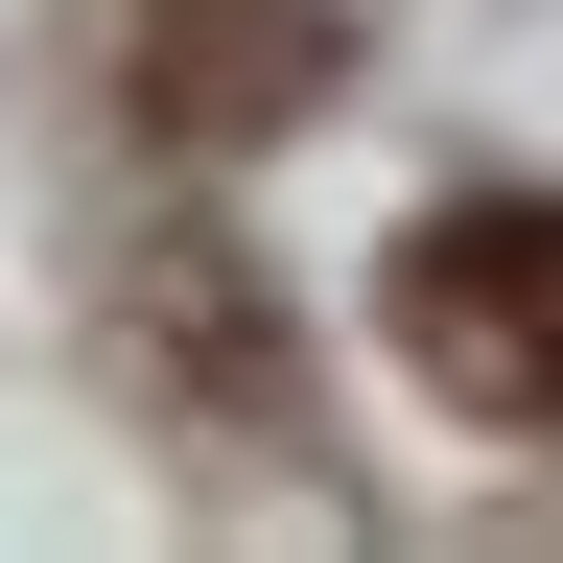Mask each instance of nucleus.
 <instances>
[{"label":"nucleus","instance_id":"f257e3e1","mask_svg":"<svg viewBox=\"0 0 563 563\" xmlns=\"http://www.w3.org/2000/svg\"><path fill=\"white\" fill-rule=\"evenodd\" d=\"M376 329H399V376L446 399V422L563 446V211L540 188H446L399 235V282H376Z\"/></svg>","mask_w":563,"mask_h":563},{"label":"nucleus","instance_id":"f03ea898","mask_svg":"<svg viewBox=\"0 0 563 563\" xmlns=\"http://www.w3.org/2000/svg\"><path fill=\"white\" fill-rule=\"evenodd\" d=\"M118 329H141V376H165L188 422H235V446H306V352H282L258 258H211V235H141Z\"/></svg>","mask_w":563,"mask_h":563},{"label":"nucleus","instance_id":"7ed1b4c3","mask_svg":"<svg viewBox=\"0 0 563 563\" xmlns=\"http://www.w3.org/2000/svg\"><path fill=\"white\" fill-rule=\"evenodd\" d=\"M329 70H352V24H329V0H165V24H141V118L211 165V141H282Z\"/></svg>","mask_w":563,"mask_h":563}]
</instances>
